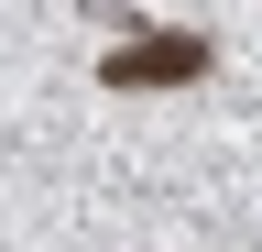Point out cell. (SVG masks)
Wrapping results in <instances>:
<instances>
[{"label":"cell","instance_id":"1","mask_svg":"<svg viewBox=\"0 0 262 252\" xmlns=\"http://www.w3.org/2000/svg\"><path fill=\"white\" fill-rule=\"evenodd\" d=\"M196 66H208V44H196V33H153V44L110 55V88H175V77H196Z\"/></svg>","mask_w":262,"mask_h":252}]
</instances>
